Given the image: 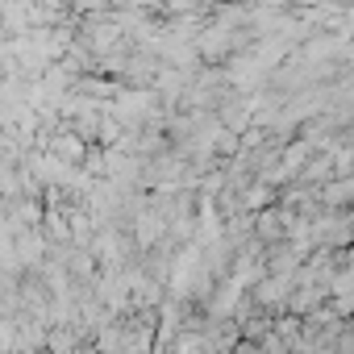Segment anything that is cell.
I'll return each instance as SVG.
<instances>
[{
  "mask_svg": "<svg viewBox=\"0 0 354 354\" xmlns=\"http://www.w3.org/2000/svg\"><path fill=\"white\" fill-rule=\"evenodd\" d=\"M288 292H292V279H275V275H263V279L250 288V296H246V300H254V308L271 313V308H279V304L288 300Z\"/></svg>",
  "mask_w": 354,
  "mask_h": 354,
  "instance_id": "1",
  "label": "cell"
},
{
  "mask_svg": "<svg viewBox=\"0 0 354 354\" xmlns=\"http://www.w3.org/2000/svg\"><path fill=\"white\" fill-rule=\"evenodd\" d=\"M271 201H275V188H267V184H259V180L242 188V213H246V217L263 213V209H267Z\"/></svg>",
  "mask_w": 354,
  "mask_h": 354,
  "instance_id": "2",
  "label": "cell"
}]
</instances>
